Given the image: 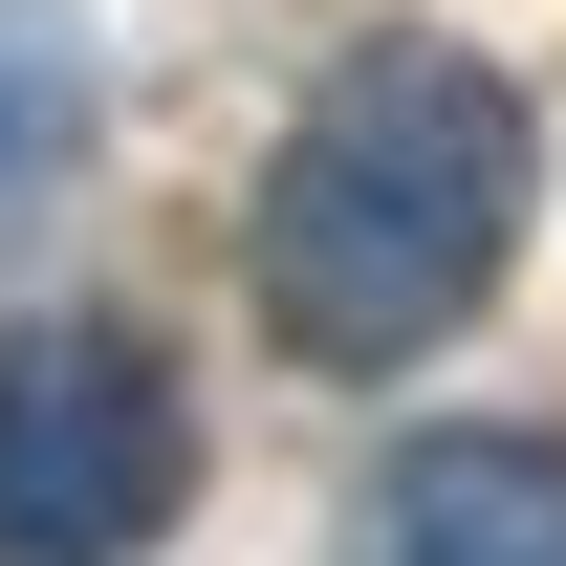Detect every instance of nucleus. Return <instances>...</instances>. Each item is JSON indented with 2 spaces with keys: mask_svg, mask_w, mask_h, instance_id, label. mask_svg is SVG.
<instances>
[{
  "mask_svg": "<svg viewBox=\"0 0 566 566\" xmlns=\"http://www.w3.org/2000/svg\"><path fill=\"white\" fill-rule=\"evenodd\" d=\"M523 197H545L523 66L392 22V44H349V66L283 109L262 218H240V283H262V327H283L305 370H415V349H458V327L501 305Z\"/></svg>",
  "mask_w": 566,
  "mask_h": 566,
  "instance_id": "nucleus-1",
  "label": "nucleus"
},
{
  "mask_svg": "<svg viewBox=\"0 0 566 566\" xmlns=\"http://www.w3.org/2000/svg\"><path fill=\"white\" fill-rule=\"evenodd\" d=\"M197 501V392L132 305L0 327V566H153Z\"/></svg>",
  "mask_w": 566,
  "mask_h": 566,
  "instance_id": "nucleus-2",
  "label": "nucleus"
},
{
  "mask_svg": "<svg viewBox=\"0 0 566 566\" xmlns=\"http://www.w3.org/2000/svg\"><path fill=\"white\" fill-rule=\"evenodd\" d=\"M349 566H566V436H523V415L392 436L349 501Z\"/></svg>",
  "mask_w": 566,
  "mask_h": 566,
  "instance_id": "nucleus-3",
  "label": "nucleus"
},
{
  "mask_svg": "<svg viewBox=\"0 0 566 566\" xmlns=\"http://www.w3.org/2000/svg\"><path fill=\"white\" fill-rule=\"evenodd\" d=\"M66 132H87V22L66 0H0V197L66 175Z\"/></svg>",
  "mask_w": 566,
  "mask_h": 566,
  "instance_id": "nucleus-4",
  "label": "nucleus"
}]
</instances>
